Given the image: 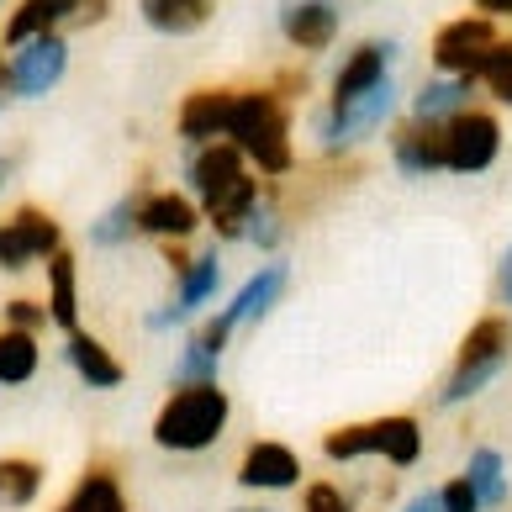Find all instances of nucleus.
I'll return each instance as SVG.
<instances>
[{
	"mask_svg": "<svg viewBox=\"0 0 512 512\" xmlns=\"http://www.w3.org/2000/svg\"><path fill=\"white\" fill-rule=\"evenodd\" d=\"M222 138L233 143L259 175H291V164H296L291 106L280 90H233V111H227Z\"/></svg>",
	"mask_w": 512,
	"mask_h": 512,
	"instance_id": "1",
	"label": "nucleus"
},
{
	"mask_svg": "<svg viewBox=\"0 0 512 512\" xmlns=\"http://www.w3.org/2000/svg\"><path fill=\"white\" fill-rule=\"evenodd\" d=\"M227 417H233V402L217 381L175 386L154 412V444L169 454H201L227 433Z\"/></svg>",
	"mask_w": 512,
	"mask_h": 512,
	"instance_id": "2",
	"label": "nucleus"
},
{
	"mask_svg": "<svg viewBox=\"0 0 512 512\" xmlns=\"http://www.w3.org/2000/svg\"><path fill=\"white\" fill-rule=\"evenodd\" d=\"M507 354H512V317L507 312H486L470 322V333L460 338V354L439 386V402L444 407H460L470 396H481L497 375L507 370Z\"/></svg>",
	"mask_w": 512,
	"mask_h": 512,
	"instance_id": "3",
	"label": "nucleus"
},
{
	"mask_svg": "<svg viewBox=\"0 0 512 512\" xmlns=\"http://www.w3.org/2000/svg\"><path fill=\"white\" fill-rule=\"evenodd\" d=\"M391 117H396V80H381L375 90H365V96H354L344 106L328 101V106L317 111L312 132H317L322 154H349L354 143L375 138V132H381Z\"/></svg>",
	"mask_w": 512,
	"mask_h": 512,
	"instance_id": "4",
	"label": "nucleus"
},
{
	"mask_svg": "<svg viewBox=\"0 0 512 512\" xmlns=\"http://www.w3.org/2000/svg\"><path fill=\"white\" fill-rule=\"evenodd\" d=\"M64 249V227L48 206L37 201H22L16 212L0 222V270L6 275H22L32 264H43L48 254Z\"/></svg>",
	"mask_w": 512,
	"mask_h": 512,
	"instance_id": "5",
	"label": "nucleus"
},
{
	"mask_svg": "<svg viewBox=\"0 0 512 512\" xmlns=\"http://www.w3.org/2000/svg\"><path fill=\"white\" fill-rule=\"evenodd\" d=\"M502 154V122L486 106H465L444 122V169L449 175H486Z\"/></svg>",
	"mask_w": 512,
	"mask_h": 512,
	"instance_id": "6",
	"label": "nucleus"
},
{
	"mask_svg": "<svg viewBox=\"0 0 512 512\" xmlns=\"http://www.w3.org/2000/svg\"><path fill=\"white\" fill-rule=\"evenodd\" d=\"M6 59H11V101H43L69 74V37L64 32L27 37V43H16Z\"/></svg>",
	"mask_w": 512,
	"mask_h": 512,
	"instance_id": "7",
	"label": "nucleus"
},
{
	"mask_svg": "<svg viewBox=\"0 0 512 512\" xmlns=\"http://www.w3.org/2000/svg\"><path fill=\"white\" fill-rule=\"evenodd\" d=\"M491 43H497V22H491V16H481V11L476 16H454V22H444L439 32H433V69L476 80V69L491 53Z\"/></svg>",
	"mask_w": 512,
	"mask_h": 512,
	"instance_id": "8",
	"label": "nucleus"
},
{
	"mask_svg": "<svg viewBox=\"0 0 512 512\" xmlns=\"http://www.w3.org/2000/svg\"><path fill=\"white\" fill-rule=\"evenodd\" d=\"M243 175H254V169H249V159H243L227 138L201 143L196 154H191V164H185V185H191L196 206H212L217 196L233 191V185H238Z\"/></svg>",
	"mask_w": 512,
	"mask_h": 512,
	"instance_id": "9",
	"label": "nucleus"
},
{
	"mask_svg": "<svg viewBox=\"0 0 512 512\" xmlns=\"http://www.w3.org/2000/svg\"><path fill=\"white\" fill-rule=\"evenodd\" d=\"M217 291H222V259L217 254H196L191 264H185V275H175V301L148 317V328H154V333L180 328V322H191Z\"/></svg>",
	"mask_w": 512,
	"mask_h": 512,
	"instance_id": "10",
	"label": "nucleus"
},
{
	"mask_svg": "<svg viewBox=\"0 0 512 512\" xmlns=\"http://www.w3.org/2000/svg\"><path fill=\"white\" fill-rule=\"evenodd\" d=\"M275 22H280V37L291 48L322 53V48H333L338 27H344V11H338V0H280Z\"/></svg>",
	"mask_w": 512,
	"mask_h": 512,
	"instance_id": "11",
	"label": "nucleus"
},
{
	"mask_svg": "<svg viewBox=\"0 0 512 512\" xmlns=\"http://www.w3.org/2000/svg\"><path fill=\"white\" fill-rule=\"evenodd\" d=\"M201 227V206L180 191H138V233L159 243H185Z\"/></svg>",
	"mask_w": 512,
	"mask_h": 512,
	"instance_id": "12",
	"label": "nucleus"
},
{
	"mask_svg": "<svg viewBox=\"0 0 512 512\" xmlns=\"http://www.w3.org/2000/svg\"><path fill=\"white\" fill-rule=\"evenodd\" d=\"M291 286V264L286 259H270V264H259V270L238 286V296L227 301V317H233V328H259L264 317H270L280 307V296H286Z\"/></svg>",
	"mask_w": 512,
	"mask_h": 512,
	"instance_id": "13",
	"label": "nucleus"
},
{
	"mask_svg": "<svg viewBox=\"0 0 512 512\" xmlns=\"http://www.w3.org/2000/svg\"><path fill=\"white\" fill-rule=\"evenodd\" d=\"M391 64H396V43L391 37H381V43H359L344 64H338V74H333V90H328V101L333 106H344V101H354V96H365V90H375L381 80H391Z\"/></svg>",
	"mask_w": 512,
	"mask_h": 512,
	"instance_id": "14",
	"label": "nucleus"
},
{
	"mask_svg": "<svg viewBox=\"0 0 512 512\" xmlns=\"http://www.w3.org/2000/svg\"><path fill=\"white\" fill-rule=\"evenodd\" d=\"M301 481V454L291 444H275V439H254L238 460V486L249 491H291Z\"/></svg>",
	"mask_w": 512,
	"mask_h": 512,
	"instance_id": "15",
	"label": "nucleus"
},
{
	"mask_svg": "<svg viewBox=\"0 0 512 512\" xmlns=\"http://www.w3.org/2000/svg\"><path fill=\"white\" fill-rule=\"evenodd\" d=\"M391 159L407 180L439 175L444 169V122H396L391 127Z\"/></svg>",
	"mask_w": 512,
	"mask_h": 512,
	"instance_id": "16",
	"label": "nucleus"
},
{
	"mask_svg": "<svg viewBox=\"0 0 512 512\" xmlns=\"http://www.w3.org/2000/svg\"><path fill=\"white\" fill-rule=\"evenodd\" d=\"M227 111H233V90L227 85H201L191 90V96L180 101V117H175V132H180V143H217L222 132H227Z\"/></svg>",
	"mask_w": 512,
	"mask_h": 512,
	"instance_id": "17",
	"label": "nucleus"
},
{
	"mask_svg": "<svg viewBox=\"0 0 512 512\" xmlns=\"http://www.w3.org/2000/svg\"><path fill=\"white\" fill-rule=\"evenodd\" d=\"M64 359H69V370L80 375L90 391H117L127 381V365L101 344L96 333H85V328H69L64 333Z\"/></svg>",
	"mask_w": 512,
	"mask_h": 512,
	"instance_id": "18",
	"label": "nucleus"
},
{
	"mask_svg": "<svg viewBox=\"0 0 512 512\" xmlns=\"http://www.w3.org/2000/svg\"><path fill=\"white\" fill-rule=\"evenodd\" d=\"M43 280H48V296H43V307H48V322L53 328H80V264H74L69 249L59 254H48L43 259Z\"/></svg>",
	"mask_w": 512,
	"mask_h": 512,
	"instance_id": "19",
	"label": "nucleus"
},
{
	"mask_svg": "<svg viewBox=\"0 0 512 512\" xmlns=\"http://www.w3.org/2000/svg\"><path fill=\"white\" fill-rule=\"evenodd\" d=\"M138 16L159 37H191L217 16V0H138Z\"/></svg>",
	"mask_w": 512,
	"mask_h": 512,
	"instance_id": "20",
	"label": "nucleus"
},
{
	"mask_svg": "<svg viewBox=\"0 0 512 512\" xmlns=\"http://www.w3.org/2000/svg\"><path fill=\"white\" fill-rule=\"evenodd\" d=\"M259 196H264V185L254 175H243L227 196H217L212 206H201V222H212V233L222 243H243V222H249V212L259 206Z\"/></svg>",
	"mask_w": 512,
	"mask_h": 512,
	"instance_id": "21",
	"label": "nucleus"
},
{
	"mask_svg": "<svg viewBox=\"0 0 512 512\" xmlns=\"http://www.w3.org/2000/svg\"><path fill=\"white\" fill-rule=\"evenodd\" d=\"M53 512H127V491H122V481H117V470L90 465L85 476L69 486V497L53 507Z\"/></svg>",
	"mask_w": 512,
	"mask_h": 512,
	"instance_id": "22",
	"label": "nucleus"
},
{
	"mask_svg": "<svg viewBox=\"0 0 512 512\" xmlns=\"http://www.w3.org/2000/svg\"><path fill=\"white\" fill-rule=\"evenodd\" d=\"M470 96H476V80H465V74H439V80H428L412 96V117L417 122H449L454 111L470 106Z\"/></svg>",
	"mask_w": 512,
	"mask_h": 512,
	"instance_id": "23",
	"label": "nucleus"
},
{
	"mask_svg": "<svg viewBox=\"0 0 512 512\" xmlns=\"http://www.w3.org/2000/svg\"><path fill=\"white\" fill-rule=\"evenodd\" d=\"M465 481H470V491H476L481 512H497V507H507V497H512L502 449H476V454H470V460H465Z\"/></svg>",
	"mask_w": 512,
	"mask_h": 512,
	"instance_id": "24",
	"label": "nucleus"
},
{
	"mask_svg": "<svg viewBox=\"0 0 512 512\" xmlns=\"http://www.w3.org/2000/svg\"><path fill=\"white\" fill-rule=\"evenodd\" d=\"M37 370H43V344H37V333L0 328V386H27Z\"/></svg>",
	"mask_w": 512,
	"mask_h": 512,
	"instance_id": "25",
	"label": "nucleus"
},
{
	"mask_svg": "<svg viewBox=\"0 0 512 512\" xmlns=\"http://www.w3.org/2000/svg\"><path fill=\"white\" fill-rule=\"evenodd\" d=\"M43 481H48V470L37 460H27V454H0V507H11V512L32 507Z\"/></svg>",
	"mask_w": 512,
	"mask_h": 512,
	"instance_id": "26",
	"label": "nucleus"
},
{
	"mask_svg": "<svg viewBox=\"0 0 512 512\" xmlns=\"http://www.w3.org/2000/svg\"><path fill=\"white\" fill-rule=\"evenodd\" d=\"M96 249H127L132 238H138V191H127L106 206V212L90 222V233H85Z\"/></svg>",
	"mask_w": 512,
	"mask_h": 512,
	"instance_id": "27",
	"label": "nucleus"
},
{
	"mask_svg": "<svg viewBox=\"0 0 512 512\" xmlns=\"http://www.w3.org/2000/svg\"><path fill=\"white\" fill-rule=\"evenodd\" d=\"M375 433H381V460L417 465V454H423V423H417V417H407V412L375 417Z\"/></svg>",
	"mask_w": 512,
	"mask_h": 512,
	"instance_id": "28",
	"label": "nucleus"
},
{
	"mask_svg": "<svg viewBox=\"0 0 512 512\" xmlns=\"http://www.w3.org/2000/svg\"><path fill=\"white\" fill-rule=\"evenodd\" d=\"M322 454H328V460H338V465L381 454V433H375V417H370V423H344V428H333L328 439H322Z\"/></svg>",
	"mask_w": 512,
	"mask_h": 512,
	"instance_id": "29",
	"label": "nucleus"
},
{
	"mask_svg": "<svg viewBox=\"0 0 512 512\" xmlns=\"http://www.w3.org/2000/svg\"><path fill=\"white\" fill-rule=\"evenodd\" d=\"M476 85H486V96L497 106H512V37H497L491 53L476 69Z\"/></svg>",
	"mask_w": 512,
	"mask_h": 512,
	"instance_id": "30",
	"label": "nucleus"
},
{
	"mask_svg": "<svg viewBox=\"0 0 512 512\" xmlns=\"http://www.w3.org/2000/svg\"><path fill=\"white\" fill-rule=\"evenodd\" d=\"M217 365H222V354H212L201 338H185V349H180V359H175V370H169V381H175V386L217 381Z\"/></svg>",
	"mask_w": 512,
	"mask_h": 512,
	"instance_id": "31",
	"label": "nucleus"
},
{
	"mask_svg": "<svg viewBox=\"0 0 512 512\" xmlns=\"http://www.w3.org/2000/svg\"><path fill=\"white\" fill-rule=\"evenodd\" d=\"M280 233H286V217H280V206H270V201L259 196V206L249 212V222H243V243H254V249L270 254L275 243H280Z\"/></svg>",
	"mask_w": 512,
	"mask_h": 512,
	"instance_id": "32",
	"label": "nucleus"
},
{
	"mask_svg": "<svg viewBox=\"0 0 512 512\" xmlns=\"http://www.w3.org/2000/svg\"><path fill=\"white\" fill-rule=\"evenodd\" d=\"M0 328H22V333L43 338V328H53V322H48V307L37 296H11L6 307H0Z\"/></svg>",
	"mask_w": 512,
	"mask_h": 512,
	"instance_id": "33",
	"label": "nucleus"
},
{
	"mask_svg": "<svg viewBox=\"0 0 512 512\" xmlns=\"http://www.w3.org/2000/svg\"><path fill=\"white\" fill-rule=\"evenodd\" d=\"M301 512H354V497L338 491V481H312L301 491Z\"/></svg>",
	"mask_w": 512,
	"mask_h": 512,
	"instance_id": "34",
	"label": "nucleus"
},
{
	"mask_svg": "<svg viewBox=\"0 0 512 512\" xmlns=\"http://www.w3.org/2000/svg\"><path fill=\"white\" fill-rule=\"evenodd\" d=\"M439 507L444 512H481V502H476V491H470L465 476H454L449 486H439Z\"/></svg>",
	"mask_w": 512,
	"mask_h": 512,
	"instance_id": "35",
	"label": "nucleus"
},
{
	"mask_svg": "<svg viewBox=\"0 0 512 512\" xmlns=\"http://www.w3.org/2000/svg\"><path fill=\"white\" fill-rule=\"evenodd\" d=\"M233 333H238V328H233V317H227V312H217V317H206V322H201V333H196V338H201V344L212 349V354H222V349H227V338H233Z\"/></svg>",
	"mask_w": 512,
	"mask_h": 512,
	"instance_id": "36",
	"label": "nucleus"
},
{
	"mask_svg": "<svg viewBox=\"0 0 512 512\" xmlns=\"http://www.w3.org/2000/svg\"><path fill=\"white\" fill-rule=\"evenodd\" d=\"M196 254L185 249V243H164V264H169V275H185V264H191Z\"/></svg>",
	"mask_w": 512,
	"mask_h": 512,
	"instance_id": "37",
	"label": "nucleus"
},
{
	"mask_svg": "<svg viewBox=\"0 0 512 512\" xmlns=\"http://www.w3.org/2000/svg\"><path fill=\"white\" fill-rule=\"evenodd\" d=\"M497 296L512 307V243H507V254H502V264H497Z\"/></svg>",
	"mask_w": 512,
	"mask_h": 512,
	"instance_id": "38",
	"label": "nucleus"
},
{
	"mask_svg": "<svg viewBox=\"0 0 512 512\" xmlns=\"http://www.w3.org/2000/svg\"><path fill=\"white\" fill-rule=\"evenodd\" d=\"M407 512H444L439 507V491H417V497L407 502Z\"/></svg>",
	"mask_w": 512,
	"mask_h": 512,
	"instance_id": "39",
	"label": "nucleus"
},
{
	"mask_svg": "<svg viewBox=\"0 0 512 512\" xmlns=\"http://www.w3.org/2000/svg\"><path fill=\"white\" fill-rule=\"evenodd\" d=\"M481 6V16H491V22H497V16H512V0H476Z\"/></svg>",
	"mask_w": 512,
	"mask_h": 512,
	"instance_id": "40",
	"label": "nucleus"
},
{
	"mask_svg": "<svg viewBox=\"0 0 512 512\" xmlns=\"http://www.w3.org/2000/svg\"><path fill=\"white\" fill-rule=\"evenodd\" d=\"M6 180H11V154H0V191H6Z\"/></svg>",
	"mask_w": 512,
	"mask_h": 512,
	"instance_id": "41",
	"label": "nucleus"
},
{
	"mask_svg": "<svg viewBox=\"0 0 512 512\" xmlns=\"http://www.w3.org/2000/svg\"><path fill=\"white\" fill-rule=\"evenodd\" d=\"M238 512H270V507H238Z\"/></svg>",
	"mask_w": 512,
	"mask_h": 512,
	"instance_id": "42",
	"label": "nucleus"
},
{
	"mask_svg": "<svg viewBox=\"0 0 512 512\" xmlns=\"http://www.w3.org/2000/svg\"><path fill=\"white\" fill-rule=\"evenodd\" d=\"M6 106H11V96H0V111H6Z\"/></svg>",
	"mask_w": 512,
	"mask_h": 512,
	"instance_id": "43",
	"label": "nucleus"
},
{
	"mask_svg": "<svg viewBox=\"0 0 512 512\" xmlns=\"http://www.w3.org/2000/svg\"><path fill=\"white\" fill-rule=\"evenodd\" d=\"M0 6H11V0H0Z\"/></svg>",
	"mask_w": 512,
	"mask_h": 512,
	"instance_id": "44",
	"label": "nucleus"
}]
</instances>
